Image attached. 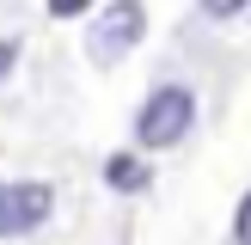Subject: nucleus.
I'll use <instances>...</instances> for the list:
<instances>
[{"label":"nucleus","mask_w":251,"mask_h":245,"mask_svg":"<svg viewBox=\"0 0 251 245\" xmlns=\"http://www.w3.org/2000/svg\"><path fill=\"white\" fill-rule=\"evenodd\" d=\"M147 178H153V172H147L141 153H110L104 159V184L110 190H147Z\"/></svg>","instance_id":"4"},{"label":"nucleus","mask_w":251,"mask_h":245,"mask_svg":"<svg viewBox=\"0 0 251 245\" xmlns=\"http://www.w3.org/2000/svg\"><path fill=\"white\" fill-rule=\"evenodd\" d=\"M190 117H196L190 86H159L141 104V117H135V141L141 147H178L184 135H190Z\"/></svg>","instance_id":"1"},{"label":"nucleus","mask_w":251,"mask_h":245,"mask_svg":"<svg viewBox=\"0 0 251 245\" xmlns=\"http://www.w3.org/2000/svg\"><path fill=\"white\" fill-rule=\"evenodd\" d=\"M49 208H55V190H49V184H12V190L0 196V233H31V227H43Z\"/></svg>","instance_id":"3"},{"label":"nucleus","mask_w":251,"mask_h":245,"mask_svg":"<svg viewBox=\"0 0 251 245\" xmlns=\"http://www.w3.org/2000/svg\"><path fill=\"white\" fill-rule=\"evenodd\" d=\"M147 37V6H104L92 19V61H123L135 43Z\"/></svg>","instance_id":"2"},{"label":"nucleus","mask_w":251,"mask_h":245,"mask_svg":"<svg viewBox=\"0 0 251 245\" xmlns=\"http://www.w3.org/2000/svg\"><path fill=\"white\" fill-rule=\"evenodd\" d=\"M233 245H251V196L239 202V215H233Z\"/></svg>","instance_id":"5"},{"label":"nucleus","mask_w":251,"mask_h":245,"mask_svg":"<svg viewBox=\"0 0 251 245\" xmlns=\"http://www.w3.org/2000/svg\"><path fill=\"white\" fill-rule=\"evenodd\" d=\"M12 55H19V43H12V37H0V80H6V68H12Z\"/></svg>","instance_id":"6"},{"label":"nucleus","mask_w":251,"mask_h":245,"mask_svg":"<svg viewBox=\"0 0 251 245\" xmlns=\"http://www.w3.org/2000/svg\"><path fill=\"white\" fill-rule=\"evenodd\" d=\"M0 196H6V184H0Z\"/></svg>","instance_id":"7"}]
</instances>
